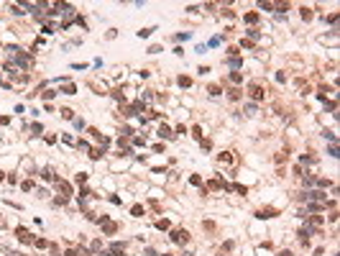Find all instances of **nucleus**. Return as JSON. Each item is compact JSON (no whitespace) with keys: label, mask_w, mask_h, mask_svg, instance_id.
Listing matches in <instances>:
<instances>
[{"label":"nucleus","mask_w":340,"mask_h":256,"mask_svg":"<svg viewBox=\"0 0 340 256\" xmlns=\"http://www.w3.org/2000/svg\"><path fill=\"white\" fill-rule=\"evenodd\" d=\"M187 230H174V233H171V241H176V243H184L187 241Z\"/></svg>","instance_id":"1"},{"label":"nucleus","mask_w":340,"mask_h":256,"mask_svg":"<svg viewBox=\"0 0 340 256\" xmlns=\"http://www.w3.org/2000/svg\"><path fill=\"white\" fill-rule=\"evenodd\" d=\"M123 251H126V246H123V243H113V246H110V254H115V256H120Z\"/></svg>","instance_id":"2"},{"label":"nucleus","mask_w":340,"mask_h":256,"mask_svg":"<svg viewBox=\"0 0 340 256\" xmlns=\"http://www.w3.org/2000/svg\"><path fill=\"white\" fill-rule=\"evenodd\" d=\"M18 238H21V241H26V243H31V241H33L31 233H28V230H23V228H18Z\"/></svg>","instance_id":"3"},{"label":"nucleus","mask_w":340,"mask_h":256,"mask_svg":"<svg viewBox=\"0 0 340 256\" xmlns=\"http://www.w3.org/2000/svg\"><path fill=\"white\" fill-rule=\"evenodd\" d=\"M159 136H161V138H171V136H174V133H171V128L161 126V128H159Z\"/></svg>","instance_id":"4"},{"label":"nucleus","mask_w":340,"mask_h":256,"mask_svg":"<svg viewBox=\"0 0 340 256\" xmlns=\"http://www.w3.org/2000/svg\"><path fill=\"white\" fill-rule=\"evenodd\" d=\"M64 92H67V95H74V85L67 82V85H64Z\"/></svg>","instance_id":"5"},{"label":"nucleus","mask_w":340,"mask_h":256,"mask_svg":"<svg viewBox=\"0 0 340 256\" xmlns=\"http://www.w3.org/2000/svg\"><path fill=\"white\" fill-rule=\"evenodd\" d=\"M251 95L256 97V100H261V97H264V92H261V90H258V87H253V90H251Z\"/></svg>","instance_id":"6"},{"label":"nucleus","mask_w":340,"mask_h":256,"mask_svg":"<svg viewBox=\"0 0 340 256\" xmlns=\"http://www.w3.org/2000/svg\"><path fill=\"white\" fill-rule=\"evenodd\" d=\"M151 31H153V28H143V31H138V36L146 38V36H151Z\"/></svg>","instance_id":"7"},{"label":"nucleus","mask_w":340,"mask_h":256,"mask_svg":"<svg viewBox=\"0 0 340 256\" xmlns=\"http://www.w3.org/2000/svg\"><path fill=\"white\" fill-rule=\"evenodd\" d=\"M41 177H44V179H51V177H54V172H51V169H44V172H41Z\"/></svg>","instance_id":"8"},{"label":"nucleus","mask_w":340,"mask_h":256,"mask_svg":"<svg viewBox=\"0 0 340 256\" xmlns=\"http://www.w3.org/2000/svg\"><path fill=\"white\" fill-rule=\"evenodd\" d=\"M279 256H292V251H281V254H279Z\"/></svg>","instance_id":"9"},{"label":"nucleus","mask_w":340,"mask_h":256,"mask_svg":"<svg viewBox=\"0 0 340 256\" xmlns=\"http://www.w3.org/2000/svg\"><path fill=\"white\" fill-rule=\"evenodd\" d=\"M67 256H77V251H67Z\"/></svg>","instance_id":"10"}]
</instances>
